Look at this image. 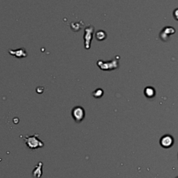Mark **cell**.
<instances>
[{"mask_svg": "<svg viewBox=\"0 0 178 178\" xmlns=\"http://www.w3.org/2000/svg\"><path fill=\"white\" fill-rule=\"evenodd\" d=\"M176 178H178V177H176Z\"/></svg>", "mask_w": 178, "mask_h": 178, "instance_id": "4", "label": "cell"}, {"mask_svg": "<svg viewBox=\"0 0 178 178\" xmlns=\"http://www.w3.org/2000/svg\"><path fill=\"white\" fill-rule=\"evenodd\" d=\"M38 134H34V135L31 136H27L25 138V142L27 144V145L32 150L39 148L43 146V143L38 138Z\"/></svg>", "mask_w": 178, "mask_h": 178, "instance_id": "1", "label": "cell"}, {"mask_svg": "<svg viewBox=\"0 0 178 178\" xmlns=\"http://www.w3.org/2000/svg\"><path fill=\"white\" fill-rule=\"evenodd\" d=\"M72 115H73L74 120L77 123H80L83 121L85 116V112L84 109L81 107H76L73 109L72 111Z\"/></svg>", "mask_w": 178, "mask_h": 178, "instance_id": "2", "label": "cell"}, {"mask_svg": "<svg viewBox=\"0 0 178 178\" xmlns=\"http://www.w3.org/2000/svg\"><path fill=\"white\" fill-rule=\"evenodd\" d=\"M160 144L165 148H168L171 147L173 144V138L170 135H165L161 137L160 140Z\"/></svg>", "mask_w": 178, "mask_h": 178, "instance_id": "3", "label": "cell"}]
</instances>
